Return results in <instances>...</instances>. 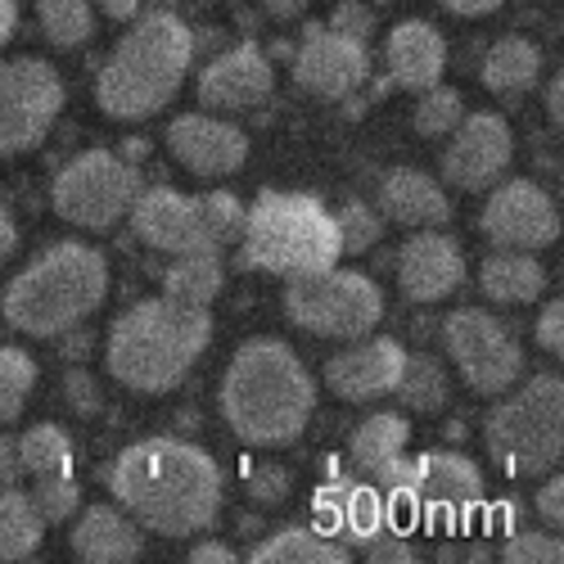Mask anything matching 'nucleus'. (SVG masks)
I'll use <instances>...</instances> for the list:
<instances>
[{"label":"nucleus","instance_id":"53","mask_svg":"<svg viewBox=\"0 0 564 564\" xmlns=\"http://www.w3.org/2000/svg\"><path fill=\"white\" fill-rule=\"evenodd\" d=\"M59 344H64V357L68 361H82L90 352V330H77V325H73V330L59 335Z\"/></svg>","mask_w":564,"mask_h":564},{"label":"nucleus","instance_id":"27","mask_svg":"<svg viewBox=\"0 0 564 564\" xmlns=\"http://www.w3.org/2000/svg\"><path fill=\"white\" fill-rule=\"evenodd\" d=\"M406 438H411V425L402 411H375L366 415L361 425L352 430L348 438V460L361 469V475H380L384 465H393L398 456H406Z\"/></svg>","mask_w":564,"mask_h":564},{"label":"nucleus","instance_id":"19","mask_svg":"<svg viewBox=\"0 0 564 564\" xmlns=\"http://www.w3.org/2000/svg\"><path fill=\"white\" fill-rule=\"evenodd\" d=\"M167 150L185 172L217 181V176H235L249 163V135L213 113H181L167 122Z\"/></svg>","mask_w":564,"mask_h":564},{"label":"nucleus","instance_id":"33","mask_svg":"<svg viewBox=\"0 0 564 564\" xmlns=\"http://www.w3.org/2000/svg\"><path fill=\"white\" fill-rule=\"evenodd\" d=\"M19 443L23 475H73V438L59 425H32Z\"/></svg>","mask_w":564,"mask_h":564},{"label":"nucleus","instance_id":"48","mask_svg":"<svg viewBox=\"0 0 564 564\" xmlns=\"http://www.w3.org/2000/svg\"><path fill=\"white\" fill-rule=\"evenodd\" d=\"M443 10H452V14H460V19H484V14H497L506 0H438Z\"/></svg>","mask_w":564,"mask_h":564},{"label":"nucleus","instance_id":"50","mask_svg":"<svg viewBox=\"0 0 564 564\" xmlns=\"http://www.w3.org/2000/svg\"><path fill=\"white\" fill-rule=\"evenodd\" d=\"M14 249H19V221L6 204H0V262L14 258Z\"/></svg>","mask_w":564,"mask_h":564},{"label":"nucleus","instance_id":"29","mask_svg":"<svg viewBox=\"0 0 564 564\" xmlns=\"http://www.w3.org/2000/svg\"><path fill=\"white\" fill-rule=\"evenodd\" d=\"M226 285V262L221 253H185L163 271V294L191 307H213V299Z\"/></svg>","mask_w":564,"mask_h":564},{"label":"nucleus","instance_id":"12","mask_svg":"<svg viewBox=\"0 0 564 564\" xmlns=\"http://www.w3.org/2000/svg\"><path fill=\"white\" fill-rule=\"evenodd\" d=\"M415 465V497H420V524L434 533H465L488 510L484 469L465 452H425Z\"/></svg>","mask_w":564,"mask_h":564},{"label":"nucleus","instance_id":"10","mask_svg":"<svg viewBox=\"0 0 564 564\" xmlns=\"http://www.w3.org/2000/svg\"><path fill=\"white\" fill-rule=\"evenodd\" d=\"M443 348L460 380L479 398H501L520 384L524 375V348L510 335V325L484 307H456L443 321Z\"/></svg>","mask_w":564,"mask_h":564},{"label":"nucleus","instance_id":"54","mask_svg":"<svg viewBox=\"0 0 564 564\" xmlns=\"http://www.w3.org/2000/svg\"><path fill=\"white\" fill-rule=\"evenodd\" d=\"M14 32H19V6L14 0H0V45L14 41Z\"/></svg>","mask_w":564,"mask_h":564},{"label":"nucleus","instance_id":"28","mask_svg":"<svg viewBox=\"0 0 564 564\" xmlns=\"http://www.w3.org/2000/svg\"><path fill=\"white\" fill-rule=\"evenodd\" d=\"M41 538H45V520L32 506V492H23L19 484L0 488V564L32 560L41 551Z\"/></svg>","mask_w":564,"mask_h":564},{"label":"nucleus","instance_id":"55","mask_svg":"<svg viewBox=\"0 0 564 564\" xmlns=\"http://www.w3.org/2000/svg\"><path fill=\"white\" fill-rule=\"evenodd\" d=\"M122 159H127V163H145V159H150V140H145V135L122 140Z\"/></svg>","mask_w":564,"mask_h":564},{"label":"nucleus","instance_id":"36","mask_svg":"<svg viewBox=\"0 0 564 564\" xmlns=\"http://www.w3.org/2000/svg\"><path fill=\"white\" fill-rule=\"evenodd\" d=\"M335 226H339V249L344 253H366L384 240V217L375 204H361V199H348L339 213H335Z\"/></svg>","mask_w":564,"mask_h":564},{"label":"nucleus","instance_id":"7","mask_svg":"<svg viewBox=\"0 0 564 564\" xmlns=\"http://www.w3.org/2000/svg\"><path fill=\"white\" fill-rule=\"evenodd\" d=\"M506 398V393H501ZM484 443L501 475L533 479L560 465L564 456V380L560 375H533V380L497 402L484 420Z\"/></svg>","mask_w":564,"mask_h":564},{"label":"nucleus","instance_id":"56","mask_svg":"<svg viewBox=\"0 0 564 564\" xmlns=\"http://www.w3.org/2000/svg\"><path fill=\"white\" fill-rule=\"evenodd\" d=\"M510 514H514V501H497V510H492V524H497L501 533H514V529H510Z\"/></svg>","mask_w":564,"mask_h":564},{"label":"nucleus","instance_id":"40","mask_svg":"<svg viewBox=\"0 0 564 564\" xmlns=\"http://www.w3.org/2000/svg\"><path fill=\"white\" fill-rule=\"evenodd\" d=\"M245 492L253 506H285L290 492H294V479H290V469L285 465H249V475H245Z\"/></svg>","mask_w":564,"mask_h":564},{"label":"nucleus","instance_id":"44","mask_svg":"<svg viewBox=\"0 0 564 564\" xmlns=\"http://www.w3.org/2000/svg\"><path fill=\"white\" fill-rule=\"evenodd\" d=\"M330 28L344 32V36L366 41L375 32V14H370V6H361V0H339V6L330 10Z\"/></svg>","mask_w":564,"mask_h":564},{"label":"nucleus","instance_id":"6","mask_svg":"<svg viewBox=\"0 0 564 564\" xmlns=\"http://www.w3.org/2000/svg\"><path fill=\"white\" fill-rule=\"evenodd\" d=\"M240 253L245 267L285 280L335 267L344 258L335 213L303 191H262L253 208H245Z\"/></svg>","mask_w":564,"mask_h":564},{"label":"nucleus","instance_id":"13","mask_svg":"<svg viewBox=\"0 0 564 564\" xmlns=\"http://www.w3.org/2000/svg\"><path fill=\"white\" fill-rule=\"evenodd\" d=\"M479 230L492 249L542 253L560 240V208L538 181H497L479 213Z\"/></svg>","mask_w":564,"mask_h":564},{"label":"nucleus","instance_id":"30","mask_svg":"<svg viewBox=\"0 0 564 564\" xmlns=\"http://www.w3.org/2000/svg\"><path fill=\"white\" fill-rule=\"evenodd\" d=\"M398 402L411 415H438L452 402V380H447V366L430 352H415L402 366V380H398Z\"/></svg>","mask_w":564,"mask_h":564},{"label":"nucleus","instance_id":"5","mask_svg":"<svg viewBox=\"0 0 564 564\" xmlns=\"http://www.w3.org/2000/svg\"><path fill=\"white\" fill-rule=\"evenodd\" d=\"M109 299V262L100 249L59 240L41 249L0 294V316L28 339H59L96 316Z\"/></svg>","mask_w":564,"mask_h":564},{"label":"nucleus","instance_id":"16","mask_svg":"<svg viewBox=\"0 0 564 564\" xmlns=\"http://www.w3.org/2000/svg\"><path fill=\"white\" fill-rule=\"evenodd\" d=\"M290 59H294L299 90H307V96H316V100H330V105H339L344 96H357V90L366 86V77H370L366 41L344 36L335 28H321V23L303 28V45Z\"/></svg>","mask_w":564,"mask_h":564},{"label":"nucleus","instance_id":"38","mask_svg":"<svg viewBox=\"0 0 564 564\" xmlns=\"http://www.w3.org/2000/svg\"><path fill=\"white\" fill-rule=\"evenodd\" d=\"M199 208H204V221L213 230L217 249L240 245V230H245V204H240V195H230V191H204L199 195Z\"/></svg>","mask_w":564,"mask_h":564},{"label":"nucleus","instance_id":"18","mask_svg":"<svg viewBox=\"0 0 564 564\" xmlns=\"http://www.w3.org/2000/svg\"><path fill=\"white\" fill-rule=\"evenodd\" d=\"M271 86H275L271 55L253 41H240L204 64L195 96L208 113H240V109H258L271 96Z\"/></svg>","mask_w":564,"mask_h":564},{"label":"nucleus","instance_id":"4","mask_svg":"<svg viewBox=\"0 0 564 564\" xmlns=\"http://www.w3.org/2000/svg\"><path fill=\"white\" fill-rule=\"evenodd\" d=\"M195 64V32L172 10L135 14L96 77V105L113 122H145L176 100Z\"/></svg>","mask_w":564,"mask_h":564},{"label":"nucleus","instance_id":"49","mask_svg":"<svg viewBox=\"0 0 564 564\" xmlns=\"http://www.w3.org/2000/svg\"><path fill=\"white\" fill-rule=\"evenodd\" d=\"M262 14H271L275 23H294L307 14V0H258Z\"/></svg>","mask_w":564,"mask_h":564},{"label":"nucleus","instance_id":"2","mask_svg":"<svg viewBox=\"0 0 564 564\" xmlns=\"http://www.w3.org/2000/svg\"><path fill=\"white\" fill-rule=\"evenodd\" d=\"M316 411V380L285 339H249L221 375V420L249 447H294Z\"/></svg>","mask_w":564,"mask_h":564},{"label":"nucleus","instance_id":"15","mask_svg":"<svg viewBox=\"0 0 564 564\" xmlns=\"http://www.w3.org/2000/svg\"><path fill=\"white\" fill-rule=\"evenodd\" d=\"M514 159V135L501 113H465L447 135V150L438 159L443 181L465 195H484L506 176Z\"/></svg>","mask_w":564,"mask_h":564},{"label":"nucleus","instance_id":"35","mask_svg":"<svg viewBox=\"0 0 564 564\" xmlns=\"http://www.w3.org/2000/svg\"><path fill=\"white\" fill-rule=\"evenodd\" d=\"M465 118V100H460V90L452 86H430V90H420V100H415V113H411V127L425 135V140H447L456 131V122Z\"/></svg>","mask_w":564,"mask_h":564},{"label":"nucleus","instance_id":"14","mask_svg":"<svg viewBox=\"0 0 564 564\" xmlns=\"http://www.w3.org/2000/svg\"><path fill=\"white\" fill-rule=\"evenodd\" d=\"M135 240L167 253V258H185V253H221L213 230L204 221L199 195H181L172 185H140V195L127 213Z\"/></svg>","mask_w":564,"mask_h":564},{"label":"nucleus","instance_id":"3","mask_svg":"<svg viewBox=\"0 0 564 564\" xmlns=\"http://www.w3.org/2000/svg\"><path fill=\"white\" fill-rule=\"evenodd\" d=\"M213 344L208 307L176 303L167 294L131 303L105 339V366L131 393H172Z\"/></svg>","mask_w":564,"mask_h":564},{"label":"nucleus","instance_id":"47","mask_svg":"<svg viewBox=\"0 0 564 564\" xmlns=\"http://www.w3.org/2000/svg\"><path fill=\"white\" fill-rule=\"evenodd\" d=\"M240 555H235V546L230 542H199V546H191V564H235Z\"/></svg>","mask_w":564,"mask_h":564},{"label":"nucleus","instance_id":"37","mask_svg":"<svg viewBox=\"0 0 564 564\" xmlns=\"http://www.w3.org/2000/svg\"><path fill=\"white\" fill-rule=\"evenodd\" d=\"M32 506L41 510L45 524H68L82 510V488L73 475H41L32 488Z\"/></svg>","mask_w":564,"mask_h":564},{"label":"nucleus","instance_id":"45","mask_svg":"<svg viewBox=\"0 0 564 564\" xmlns=\"http://www.w3.org/2000/svg\"><path fill=\"white\" fill-rule=\"evenodd\" d=\"M370 564H415V546H411V533H380L370 546H366Z\"/></svg>","mask_w":564,"mask_h":564},{"label":"nucleus","instance_id":"42","mask_svg":"<svg viewBox=\"0 0 564 564\" xmlns=\"http://www.w3.org/2000/svg\"><path fill=\"white\" fill-rule=\"evenodd\" d=\"M533 514L546 529L560 533V524H564V479L555 475V469H546V479H542V488L533 497Z\"/></svg>","mask_w":564,"mask_h":564},{"label":"nucleus","instance_id":"17","mask_svg":"<svg viewBox=\"0 0 564 564\" xmlns=\"http://www.w3.org/2000/svg\"><path fill=\"white\" fill-rule=\"evenodd\" d=\"M402 366H406V348L389 335H361L352 339L344 352H335L325 361V384L339 402H380L393 398L398 380H402Z\"/></svg>","mask_w":564,"mask_h":564},{"label":"nucleus","instance_id":"9","mask_svg":"<svg viewBox=\"0 0 564 564\" xmlns=\"http://www.w3.org/2000/svg\"><path fill=\"white\" fill-rule=\"evenodd\" d=\"M140 195V172L122 154L86 150L59 167L51 181V208L59 221L82 230H113Z\"/></svg>","mask_w":564,"mask_h":564},{"label":"nucleus","instance_id":"51","mask_svg":"<svg viewBox=\"0 0 564 564\" xmlns=\"http://www.w3.org/2000/svg\"><path fill=\"white\" fill-rule=\"evenodd\" d=\"M546 118H551L555 131L564 127V77H560V73L546 82Z\"/></svg>","mask_w":564,"mask_h":564},{"label":"nucleus","instance_id":"43","mask_svg":"<svg viewBox=\"0 0 564 564\" xmlns=\"http://www.w3.org/2000/svg\"><path fill=\"white\" fill-rule=\"evenodd\" d=\"M533 339H538V348H542V352L564 357V303H560V299H551V303L538 312Z\"/></svg>","mask_w":564,"mask_h":564},{"label":"nucleus","instance_id":"39","mask_svg":"<svg viewBox=\"0 0 564 564\" xmlns=\"http://www.w3.org/2000/svg\"><path fill=\"white\" fill-rule=\"evenodd\" d=\"M501 560L506 564H560L564 560V542H560L555 529H542V533L514 529V533H506Z\"/></svg>","mask_w":564,"mask_h":564},{"label":"nucleus","instance_id":"8","mask_svg":"<svg viewBox=\"0 0 564 564\" xmlns=\"http://www.w3.org/2000/svg\"><path fill=\"white\" fill-rule=\"evenodd\" d=\"M285 316L316 339L352 344L361 335H375V325L384 321V290L366 271H348L335 262L290 280Z\"/></svg>","mask_w":564,"mask_h":564},{"label":"nucleus","instance_id":"32","mask_svg":"<svg viewBox=\"0 0 564 564\" xmlns=\"http://www.w3.org/2000/svg\"><path fill=\"white\" fill-rule=\"evenodd\" d=\"M36 19L59 51H77L96 36V6L90 0H36Z\"/></svg>","mask_w":564,"mask_h":564},{"label":"nucleus","instance_id":"26","mask_svg":"<svg viewBox=\"0 0 564 564\" xmlns=\"http://www.w3.org/2000/svg\"><path fill=\"white\" fill-rule=\"evenodd\" d=\"M253 564H348L352 551L339 538H325L312 524H290V529H275L271 538H262L249 551Z\"/></svg>","mask_w":564,"mask_h":564},{"label":"nucleus","instance_id":"24","mask_svg":"<svg viewBox=\"0 0 564 564\" xmlns=\"http://www.w3.org/2000/svg\"><path fill=\"white\" fill-rule=\"evenodd\" d=\"M479 290L497 307H529L546 294V267L520 249H492L479 267Z\"/></svg>","mask_w":564,"mask_h":564},{"label":"nucleus","instance_id":"22","mask_svg":"<svg viewBox=\"0 0 564 564\" xmlns=\"http://www.w3.org/2000/svg\"><path fill=\"white\" fill-rule=\"evenodd\" d=\"M384 68H389V86L393 90H430L443 82L447 68V41L434 23L425 19H406L389 32L384 41Z\"/></svg>","mask_w":564,"mask_h":564},{"label":"nucleus","instance_id":"34","mask_svg":"<svg viewBox=\"0 0 564 564\" xmlns=\"http://www.w3.org/2000/svg\"><path fill=\"white\" fill-rule=\"evenodd\" d=\"M36 389V361L23 348L0 344V425H14Z\"/></svg>","mask_w":564,"mask_h":564},{"label":"nucleus","instance_id":"1","mask_svg":"<svg viewBox=\"0 0 564 564\" xmlns=\"http://www.w3.org/2000/svg\"><path fill=\"white\" fill-rule=\"evenodd\" d=\"M109 492L131 520L159 538L208 533L221 514V465L185 438H135L109 465Z\"/></svg>","mask_w":564,"mask_h":564},{"label":"nucleus","instance_id":"41","mask_svg":"<svg viewBox=\"0 0 564 564\" xmlns=\"http://www.w3.org/2000/svg\"><path fill=\"white\" fill-rule=\"evenodd\" d=\"M64 402H68V411H77V415H96L100 402H105L100 380H96V375H90L86 366H77V361L64 370Z\"/></svg>","mask_w":564,"mask_h":564},{"label":"nucleus","instance_id":"25","mask_svg":"<svg viewBox=\"0 0 564 564\" xmlns=\"http://www.w3.org/2000/svg\"><path fill=\"white\" fill-rule=\"evenodd\" d=\"M479 82L501 100H520L542 82V51L529 36H497L484 51Z\"/></svg>","mask_w":564,"mask_h":564},{"label":"nucleus","instance_id":"21","mask_svg":"<svg viewBox=\"0 0 564 564\" xmlns=\"http://www.w3.org/2000/svg\"><path fill=\"white\" fill-rule=\"evenodd\" d=\"M375 208H380L384 221L406 226V230H434V226L452 221L447 191L430 172H415V167L384 172L380 185H375Z\"/></svg>","mask_w":564,"mask_h":564},{"label":"nucleus","instance_id":"46","mask_svg":"<svg viewBox=\"0 0 564 564\" xmlns=\"http://www.w3.org/2000/svg\"><path fill=\"white\" fill-rule=\"evenodd\" d=\"M23 479V460H19V443L10 434H0V488H14Z\"/></svg>","mask_w":564,"mask_h":564},{"label":"nucleus","instance_id":"31","mask_svg":"<svg viewBox=\"0 0 564 564\" xmlns=\"http://www.w3.org/2000/svg\"><path fill=\"white\" fill-rule=\"evenodd\" d=\"M380 533H389V510L375 479H344V514H339V538L348 546H370Z\"/></svg>","mask_w":564,"mask_h":564},{"label":"nucleus","instance_id":"11","mask_svg":"<svg viewBox=\"0 0 564 564\" xmlns=\"http://www.w3.org/2000/svg\"><path fill=\"white\" fill-rule=\"evenodd\" d=\"M64 113V77L45 59H0V159H19Z\"/></svg>","mask_w":564,"mask_h":564},{"label":"nucleus","instance_id":"52","mask_svg":"<svg viewBox=\"0 0 564 564\" xmlns=\"http://www.w3.org/2000/svg\"><path fill=\"white\" fill-rule=\"evenodd\" d=\"M90 6H100V14H109L113 23H131L145 0H90Z\"/></svg>","mask_w":564,"mask_h":564},{"label":"nucleus","instance_id":"20","mask_svg":"<svg viewBox=\"0 0 564 564\" xmlns=\"http://www.w3.org/2000/svg\"><path fill=\"white\" fill-rule=\"evenodd\" d=\"M465 285V249L443 226L411 230L398 249V290L406 303H443Z\"/></svg>","mask_w":564,"mask_h":564},{"label":"nucleus","instance_id":"23","mask_svg":"<svg viewBox=\"0 0 564 564\" xmlns=\"http://www.w3.org/2000/svg\"><path fill=\"white\" fill-rule=\"evenodd\" d=\"M68 546L86 564H131L145 555V529L122 506H86L73 524Z\"/></svg>","mask_w":564,"mask_h":564}]
</instances>
